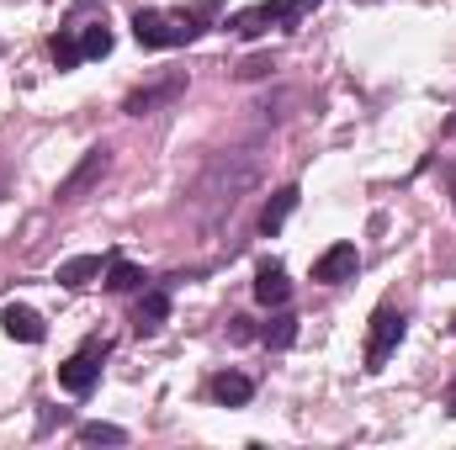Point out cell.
<instances>
[{
	"label": "cell",
	"mask_w": 456,
	"mask_h": 450,
	"mask_svg": "<svg viewBox=\"0 0 456 450\" xmlns=\"http://www.w3.org/2000/svg\"><path fill=\"white\" fill-rule=\"evenodd\" d=\"M260 181V159L255 154H244V149H233V154H218L208 170H202V181L191 186V213H197V223L213 228L233 218V207L244 202V191Z\"/></svg>",
	"instance_id": "cell-1"
},
{
	"label": "cell",
	"mask_w": 456,
	"mask_h": 450,
	"mask_svg": "<svg viewBox=\"0 0 456 450\" xmlns=\"http://www.w3.org/2000/svg\"><path fill=\"white\" fill-rule=\"evenodd\" d=\"M202 32V21L191 11H138L133 16V37L143 48H181Z\"/></svg>",
	"instance_id": "cell-2"
},
{
	"label": "cell",
	"mask_w": 456,
	"mask_h": 450,
	"mask_svg": "<svg viewBox=\"0 0 456 450\" xmlns=\"http://www.w3.org/2000/svg\"><path fill=\"white\" fill-rule=\"evenodd\" d=\"M403 329H409V318H403L398 308H377V313H371V334H366V371H382V366L393 360V350L403 344Z\"/></svg>",
	"instance_id": "cell-3"
},
{
	"label": "cell",
	"mask_w": 456,
	"mask_h": 450,
	"mask_svg": "<svg viewBox=\"0 0 456 450\" xmlns=\"http://www.w3.org/2000/svg\"><path fill=\"white\" fill-rule=\"evenodd\" d=\"M107 170H112V149L102 143V149H91V154H86V159H80V165H75V170H69V175L59 181V191H53V202H59V207H69V202H80V197H86V191H91V186H96V181H102Z\"/></svg>",
	"instance_id": "cell-4"
},
{
	"label": "cell",
	"mask_w": 456,
	"mask_h": 450,
	"mask_svg": "<svg viewBox=\"0 0 456 450\" xmlns=\"http://www.w3.org/2000/svg\"><path fill=\"white\" fill-rule=\"evenodd\" d=\"M102 355H107V339H86V350L59 366V387L75 392V398H86L96 387V376H102Z\"/></svg>",
	"instance_id": "cell-5"
},
{
	"label": "cell",
	"mask_w": 456,
	"mask_h": 450,
	"mask_svg": "<svg viewBox=\"0 0 456 450\" xmlns=\"http://www.w3.org/2000/svg\"><path fill=\"white\" fill-rule=\"evenodd\" d=\"M181 91H186V75H165L159 85H138V91L122 101V112L127 117H149V112H159V107H170Z\"/></svg>",
	"instance_id": "cell-6"
},
{
	"label": "cell",
	"mask_w": 456,
	"mask_h": 450,
	"mask_svg": "<svg viewBox=\"0 0 456 450\" xmlns=\"http://www.w3.org/2000/svg\"><path fill=\"white\" fill-rule=\"evenodd\" d=\"M281 21H297L281 0H265V5H249V11H233V16H228V27H233L239 37H260V32H271V27H281Z\"/></svg>",
	"instance_id": "cell-7"
},
{
	"label": "cell",
	"mask_w": 456,
	"mask_h": 450,
	"mask_svg": "<svg viewBox=\"0 0 456 450\" xmlns=\"http://www.w3.org/2000/svg\"><path fill=\"white\" fill-rule=\"evenodd\" d=\"M361 270V254H355V244H335V249H324L319 260H314V281L319 286H340Z\"/></svg>",
	"instance_id": "cell-8"
},
{
	"label": "cell",
	"mask_w": 456,
	"mask_h": 450,
	"mask_svg": "<svg viewBox=\"0 0 456 450\" xmlns=\"http://www.w3.org/2000/svg\"><path fill=\"white\" fill-rule=\"evenodd\" d=\"M287 297H292V281H287L281 260H260V270H255V302H265V308H287Z\"/></svg>",
	"instance_id": "cell-9"
},
{
	"label": "cell",
	"mask_w": 456,
	"mask_h": 450,
	"mask_svg": "<svg viewBox=\"0 0 456 450\" xmlns=\"http://www.w3.org/2000/svg\"><path fill=\"white\" fill-rule=\"evenodd\" d=\"M165 318H170V292H165V286L143 292V297H138V313H133V329H138V334H154V329H165Z\"/></svg>",
	"instance_id": "cell-10"
},
{
	"label": "cell",
	"mask_w": 456,
	"mask_h": 450,
	"mask_svg": "<svg viewBox=\"0 0 456 450\" xmlns=\"http://www.w3.org/2000/svg\"><path fill=\"white\" fill-rule=\"evenodd\" d=\"M297 202H303V191H297V186L271 191V202H265V213H260V233H281V223L297 213Z\"/></svg>",
	"instance_id": "cell-11"
},
{
	"label": "cell",
	"mask_w": 456,
	"mask_h": 450,
	"mask_svg": "<svg viewBox=\"0 0 456 450\" xmlns=\"http://www.w3.org/2000/svg\"><path fill=\"white\" fill-rule=\"evenodd\" d=\"M5 334L21 339V344H43V334H48V324L32 313V308H21V302H11L5 308Z\"/></svg>",
	"instance_id": "cell-12"
},
{
	"label": "cell",
	"mask_w": 456,
	"mask_h": 450,
	"mask_svg": "<svg viewBox=\"0 0 456 450\" xmlns=\"http://www.w3.org/2000/svg\"><path fill=\"white\" fill-rule=\"evenodd\" d=\"M96 276H102V254H75V260H64V265H59V276H53V281L75 292V286H91Z\"/></svg>",
	"instance_id": "cell-13"
},
{
	"label": "cell",
	"mask_w": 456,
	"mask_h": 450,
	"mask_svg": "<svg viewBox=\"0 0 456 450\" xmlns=\"http://www.w3.org/2000/svg\"><path fill=\"white\" fill-rule=\"evenodd\" d=\"M249 392H255V382H249V376H239V371H218V376H213V398H218L224 408L249 403Z\"/></svg>",
	"instance_id": "cell-14"
},
{
	"label": "cell",
	"mask_w": 456,
	"mask_h": 450,
	"mask_svg": "<svg viewBox=\"0 0 456 450\" xmlns=\"http://www.w3.org/2000/svg\"><path fill=\"white\" fill-rule=\"evenodd\" d=\"M260 339H265L271 350H292V339H297V318H292V313H271V324L260 329Z\"/></svg>",
	"instance_id": "cell-15"
},
{
	"label": "cell",
	"mask_w": 456,
	"mask_h": 450,
	"mask_svg": "<svg viewBox=\"0 0 456 450\" xmlns=\"http://www.w3.org/2000/svg\"><path fill=\"white\" fill-rule=\"evenodd\" d=\"M48 53H53V64H59V69H75V64L86 59V48H80V37H75L69 27H64V32H59L53 43H48Z\"/></svg>",
	"instance_id": "cell-16"
},
{
	"label": "cell",
	"mask_w": 456,
	"mask_h": 450,
	"mask_svg": "<svg viewBox=\"0 0 456 450\" xmlns=\"http://www.w3.org/2000/svg\"><path fill=\"white\" fill-rule=\"evenodd\" d=\"M80 48H86V59H107V53H112V27H107V21H91V27L80 32Z\"/></svg>",
	"instance_id": "cell-17"
},
{
	"label": "cell",
	"mask_w": 456,
	"mask_h": 450,
	"mask_svg": "<svg viewBox=\"0 0 456 450\" xmlns=\"http://www.w3.org/2000/svg\"><path fill=\"white\" fill-rule=\"evenodd\" d=\"M143 286V270L138 265H127V260H112L107 265V292H138Z\"/></svg>",
	"instance_id": "cell-18"
},
{
	"label": "cell",
	"mask_w": 456,
	"mask_h": 450,
	"mask_svg": "<svg viewBox=\"0 0 456 450\" xmlns=\"http://www.w3.org/2000/svg\"><path fill=\"white\" fill-rule=\"evenodd\" d=\"M75 440H80V446H122L127 430H117V424H80Z\"/></svg>",
	"instance_id": "cell-19"
},
{
	"label": "cell",
	"mask_w": 456,
	"mask_h": 450,
	"mask_svg": "<svg viewBox=\"0 0 456 450\" xmlns=\"http://www.w3.org/2000/svg\"><path fill=\"white\" fill-rule=\"evenodd\" d=\"M271 69H276V64H271L265 53H255V59H244V64H239L233 75H239V80H260V75H271Z\"/></svg>",
	"instance_id": "cell-20"
},
{
	"label": "cell",
	"mask_w": 456,
	"mask_h": 450,
	"mask_svg": "<svg viewBox=\"0 0 456 450\" xmlns=\"http://www.w3.org/2000/svg\"><path fill=\"white\" fill-rule=\"evenodd\" d=\"M228 339H233V344H244V339H255V329H249V318H228Z\"/></svg>",
	"instance_id": "cell-21"
},
{
	"label": "cell",
	"mask_w": 456,
	"mask_h": 450,
	"mask_svg": "<svg viewBox=\"0 0 456 450\" xmlns=\"http://www.w3.org/2000/svg\"><path fill=\"white\" fill-rule=\"evenodd\" d=\"M281 5H287V11H292V16H303V11H314V5H319V0H281Z\"/></svg>",
	"instance_id": "cell-22"
},
{
	"label": "cell",
	"mask_w": 456,
	"mask_h": 450,
	"mask_svg": "<svg viewBox=\"0 0 456 450\" xmlns=\"http://www.w3.org/2000/svg\"><path fill=\"white\" fill-rule=\"evenodd\" d=\"M446 414L456 419V382H452V392H446Z\"/></svg>",
	"instance_id": "cell-23"
},
{
	"label": "cell",
	"mask_w": 456,
	"mask_h": 450,
	"mask_svg": "<svg viewBox=\"0 0 456 450\" xmlns=\"http://www.w3.org/2000/svg\"><path fill=\"white\" fill-rule=\"evenodd\" d=\"M446 181H452V197H456V170H452V175H446Z\"/></svg>",
	"instance_id": "cell-24"
}]
</instances>
